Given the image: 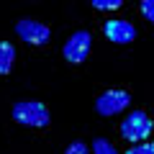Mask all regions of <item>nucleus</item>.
<instances>
[{
	"label": "nucleus",
	"mask_w": 154,
	"mask_h": 154,
	"mask_svg": "<svg viewBox=\"0 0 154 154\" xmlns=\"http://www.w3.org/2000/svg\"><path fill=\"white\" fill-rule=\"evenodd\" d=\"M13 121L21 123V126H33V128H44L49 126L51 116L46 110L44 103H36V100H18L13 105Z\"/></svg>",
	"instance_id": "f257e3e1"
},
{
	"label": "nucleus",
	"mask_w": 154,
	"mask_h": 154,
	"mask_svg": "<svg viewBox=\"0 0 154 154\" xmlns=\"http://www.w3.org/2000/svg\"><path fill=\"white\" fill-rule=\"evenodd\" d=\"M152 128H154V121L144 113V110H131V113L121 121V136L126 139V141H131V144H139V141H144V139H149Z\"/></svg>",
	"instance_id": "f03ea898"
},
{
	"label": "nucleus",
	"mask_w": 154,
	"mask_h": 154,
	"mask_svg": "<svg viewBox=\"0 0 154 154\" xmlns=\"http://www.w3.org/2000/svg\"><path fill=\"white\" fill-rule=\"evenodd\" d=\"M90 49H93V33L90 31H75L69 36V41L64 44V59L69 64H80L90 57Z\"/></svg>",
	"instance_id": "7ed1b4c3"
},
{
	"label": "nucleus",
	"mask_w": 154,
	"mask_h": 154,
	"mask_svg": "<svg viewBox=\"0 0 154 154\" xmlns=\"http://www.w3.org/2000/svg\"><path fill=\"white\" fill-rule=\"evenodd\" d=\"M16 33H18L21 41L33 44V46H44V44H49V38H51L49 26H44V23H38V21H31V18L18 21L16 23Z\"/></svg>",
	"instance_id": "20e7f679"
},
{
	"label": "nucleus",
	"mask_w": 154,
	"mask_h": 154,
	"mask_svg": "<svg viewBox=\"0 0 154 154\" xmlns=\"http://www.w3.org/2000/svg\"><path fill=\"white\" fill-rule=\"evenodd\" d=\"M128 103H131V95H128L126 90H108V93H103L95 100V110L108 118V116L123 113V110L128 108Z\"/></svg>",
	"instance_id": "39448f33"
},
{
	"label": "nucleus",
	"mask_w": 154,
	"mask_h": 154,
	"mask_svg": "<svg viewBox=\"0 0 154 154\" xmlns=\"http://www.w3.org/2000/svg\"><path fill=\"white\" fill-rule=\"evenodd\" d=\"M103 31H105V38L113 41V44H131L134 38H136V28H134V23L123 21V18H113V21H108L103 26Z\"/></svg>",
	"instance_id": "423d86ee"
},
{
	"label": "nucleus",
	"mask_w": 154,
	"mask_h": 154,
	"mask_svg": "<svg viewBox=\"0 0 154 154\" xmlns=\"http://www.w3.org/2000/svg\"><path fill=\"white\" fill-rule=\"evenodd\" d=\"M16 62V46L11 41H0V75H8Z\"/></svg>",
	"instance_id": "0eeeda50"
},
{
	"label": "nucleus",
	"mask_w": 154,
	"mask_h": 154,
	"mask_svg": "<svg viewBox=\"0 0 154 154\" xmlns=\"http://www.w3.org/2000/svg\"><path fill=\"white\" fill-rule=\"evenodd\" d=\"M93 154H118V149L108 141V139H93Z\"/></svg>",
	"instance_id": "6e6552de"
},
{
	"label": "nucleus",
	"mask_w": 154,
	"mask_h": 154,
	"mask_svg": "<svg viewBox=\"0 0 154 154\" xmlns=\"http://www.w3.org/2000/svg\"><path fill=\"white\" fill-rule=\"evenodd\" d=\"M90 5L95 11H118L123 5V0H90Z\"/></svg>",
	"instance_id": "1a4fd4ad"
},
{
	"label": "nucleus",
	"mask_w": 154,
	"mask_h": 154,
	"mask_svg": "<svg viewBox=\"0 0 154 154\" xmlns=\"http://www.w3.org/2000/svg\"><path fill=\"white\" fill-rule=\"evenodd\" d=\"M126 154H154V141H139L136 146H131Z\"/></svg>",
	"instance_id": "9d476101"
},
{
	"label": "nucleus",
	"mask_w": 154,
	"mask_h": 154,
	"mask_svg": "<svg viewBox=\"0 0 154 154\" xmlns=\"http://www.w3.org/2000/svg\"><path fill=\"white\" fill-rule=\"evenodd\" d=\"M141 16L149 23H154V0H141Z\"/></svg>",
	"instance_id": "9b49d317"
},
{
	"label": "nucleus",
	"mask_w": 154,
	"mask_h": 154,
	"mask_svg": "<svg viewBox=\"0 0 154 154\" xmlns=\"http://www.w3.org/2000/svg\"><path fill=\"white\" fill-rule=\"evenodd\" d=\"M64 154H90V152H88V144H82V141H72L69 146H67Z\"/></svg>",
	"instance_id": "f8f14e48"
}]
</instances>
